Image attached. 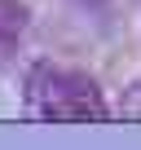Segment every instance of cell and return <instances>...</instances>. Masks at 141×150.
Listing matches in <instances>:
<instances>
[{"label":"cell","mask_w":141,"mask_h":150,"mask_svg":"<svg viewBox=\"0 0 141 150\" xmlns=\"http://www.w3.org/2000/svg\"><path fill=\"white\" fill-rule=\"evenodd\" d=\"M22 97H27V115L44 124H106L110 119V106L97 80L70 66H53V62L31 66Z\"/></svg>","instance_id":"obj_1"},{"label":"cell","mask_w":141,"mask_h":150,"mask_svg":"<svg viewBox=\"0 0 141 150\" xmlns=\"http://www.w3.org/2000/svg\"><path fill=\"white\" fill-rule=\"evenodd\" d=\"M18 35H22V5H13V0H0V53H5Z\"/></svg>","instance_id":"obj_2"},{"label":"cell","mask_w":141,"mask_h":150,"mask_svg":"<svg viewBox=\"0 0 141 150\" xmlns=\"http://www.w3.org/2000/svg\"><path fill=\"white\" fill-rule=\"evenodd\" d=\"M119 110H123V115H132V119H141V80H132V84L123 88V102H119Z\"/></svg>","instance_id":"obj_3"}]
</instances>
